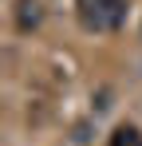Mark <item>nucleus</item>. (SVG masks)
<instances>
[{
	"instance_id": "2",
	"label": "nucleus",
	"mask_w": 142,
	"mask_h": 146,
	"mask_svg": "<svg viewBox=\"0 0 142 146\" xmlns=\"http://www.w3.org/2000/svg\"><path fill=\"white\" fill-rule=\"evenodd\" d=\"M44 24V0H16V32H36Z\"/></svg>"
},
{
	"instance_id": "3",
	"label": "nucleus",
	"mask_w": 142,
	"mask_h": 146,
	"mask_svg": "<svg viewBox=\"0 0 142 146\" xmlns=\"http://www.w3.org/2000/svg\"><path fill=\"white\" fill-rule=\"evenodd\" d=\"M111 146H142V130L130 126V122H122V126H115V134H111Z\"/></svg>"
},
{
	"instance_id": "4",
	"label": "nucleus",
	"mask_w": 142,
	"mask_h": 146,
	"mask_svg": "<svg viewBox=\"0 0 142 146\" xmlns=\"http://www.w3.org/2000/svg\"><path fill=\"white\" fill-rule=\"evenodd\" d=\"M87 138H91V134H87V122H79V126H75V142H87Z\"/></svg>"
},
{
	"instance_id": "1",
	"label": "nucleus",
	"mask_w": 142,
	"mask_h": 146,
	"mask_svg": "<svg viewBox=\"0 0 142 146\" xmlns=\"http://www.w3.org/2000/svg\"><path fill=\"white\" fill-rule=\"evenodd\" d=\"M75 16L87 32H115L126 20V0H75Z\"/></svg>"
}]
</instances>
